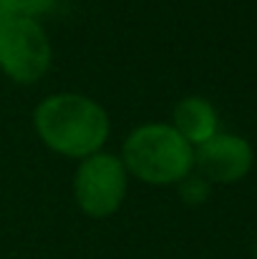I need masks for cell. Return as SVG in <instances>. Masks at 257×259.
<instances>
[{
    "mask_svg": "<svg viewBox=\"0 0 257 259\" xmlns=\"http://www.w3.org/2000/svg\"><path fill=\"white\" fill-rule=\"evenodd\" d=\"M33 128L48 151L81 161L103 151L111 136V118L91 96L63 91L46 96L35 106Z\"/></svg>",
    "mask_w": 257,
    "mask_h": 259,
    "instance_id": "6da1fadb",
    "label": "cell"
},
{
    "mask_svg": "<svg viewBox=\"0 0 257 259\" xmlns=\"http://www.w3.org/2000/svg\"><path fill=\"white\" fill-rule=\"evenodd\" d=\"M129 176L149 186H174L194 171V146L171 123H141L121 144Z\"/></svg>",
    "mask_w": 257,
    "mask_h": 259,
    "instance_id": "7a4b0ae2",
    "label": "cell"
},
{
    "mask_svg": "<svg viewBox=\"0 0 257 259\" xmlns=\"http://www.w3.org/2000/svg\"><path fill=\"white\" fill-rule=\"evenodd\" d=\"M53 61L46 28L35 18L8 15L0 23V71L18 86L38 83Z\"/></svg>",
    "mask_w": 257,
    "mask_h": 259,
    "instance_id": "3957f363",
    "label": "cell"
},
{
    "mask_svg": "<svg viewBox=\"0 0 257 259\" xmlns=\"http://www.w3.org/2000/svg\"><path fill=\"white\" fill-rule=\"evenodd\" d=\"M129 189V171L116 154L98 151L79 161L74 174V199L91 219L114 217Z\"/></svg>",
    "mask_w": 257,
    "mask_h": 259,
    "instance_id": "277c9868",
    "label": "cell"
},
{
    "mask_svg": "<svg viewBox=\"0 0 257 259\" xmlns=\"http://www.w3.org/2000/svg\"><path fill=\"white\" fill-rule=\"evenodd\" d=\"M255 166V149L240 134H214L194 146V171L209 184H235Z\"/></svg>",
    "mask_w": 257,
    "mask_h": 259,
    "instance_id": "5b68a950",
    "label": "cell"
},
{
    "mask_svg": "<svg viewBox=\"0 0 257 259\" xmlns=\"http://www.w3.org/2000/svg\"><path fill=\"white\" fill-rule=\"evenodd\" d=\"M171 126L179 131L184 141H189L192 146H199L209 141L214 134H219V113L209 98L187 96L174 106Z\"/></svg>",
    "mask_w": 257,
    "mask_h": 259,
    "instance_id": "8992f818",
    "label": "cell"
},
{
    "mask_svg": "<svg viewBox=\"0 0 257 259\" xmlns=\"http://www.w3.org/2000/svg\"><path fill=\"white\" fill-rule=\"evenodd\" d=\"M0 8L5 10V15L38 20L41 15H46L56 8V0H0Z\"/></svg>",
    "mask_w": 257,
    "mask_h": 259,
    "instance_id": "52a82bcc",
    "label": "cell"
},
{
    "mask_svg": "<svg viewBox=\"0 0 257 259\" xmlns=\"http://www.w3.org/2000/svg\"><path fill=\"white\" fill-rule=\"evenodd\" d=\"M179 194H181V199L189 204V206H197V204H204L207 201V196H209V181L207 179H202L199 174L197 176H187V179H181L179 184Z\"/></svg>",
    "mask_w": 257,
    "mask_h": 259,
    "instance_id": "ba28073f",
    "label": "cell"
},
{
    "mask_svg": "<svg viewBox=\"0 0 257 259\" xmlns=\"http://www.w3.org/2000/svg\"><path fill=\"white\" fill-rule=\"evenodd\" d=\"M5 18H8V15H5V10H3V8H0V23H3V20H5Z\"/></svg>",
    "mask_w": 257,
    "mask_h": 259,
    "instance_id": "9c48e42d",
    "label": "cell"
},
{
    "mask_svg": "<svg viewBox=\"0 0 257 259\" xmlns=\"http://www.w3.org/2000/svg\"><path fill=\"white\" fill-rule=\"evenodd\" d=\"M255 259H257V244H255Z\"/></svg>",
    "mask_w": 257,
    "mask_h": 259,
    "instance_id": "30bf717a",
    "label": "cell"
}]
</instances>
